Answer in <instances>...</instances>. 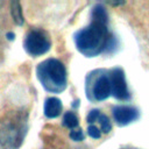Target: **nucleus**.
Instances as JSON below:
<instances>
[{
  "instance_id": "obj_9",
  "label": "nucleus",
  "mask_w": 149,
  "mask_h": 149,
  "mask_svg": "<svg viewBox=\"0 0 149 149\" xmlns=\"http://www.w3.org/2000/svg\"><path fill=\"white\" fill-rule=\"evenodd\" d=\"M10 13H12L13 21H14L16 24H19V26L23 24L24 19H23L21 5H20L19 1H12V2H10Z\"/></svg>"
},
{
  "instance_id": "obj_3",
  "label": "nucleus",
  "mask_w": 149,
  "mask_h": 149,
  "mask_svg": "<svg viewBox=\"0 0 149 149\" xmlns=\"http://www.w3.org/2000/svg\"><path fill=\"white\" fill-rule=\"evenodd\" d=\"M36 74L41 85L51 93H61L66 87V70L58 59L48 58L40 63Z\"/></svg>"
},
{
  "instance_id": "obj_11",
  "label": "nucleus",
  "mask_w": 149,
  "mask_h": 149,
  "mask_svg": "<svg viewBox=\"0 0 149 149\" xmlns=\"http://www.w3.org/2000/svg\"><path fill=\"white\" fill-rule=\"evenodd\" d=\"M98 121H99V123H100V129H101L104 133H109V132H111L112 125H111V122H109V119H108L106 115L100 114V115L98 116Z\"/></svg>"
},
{
  "instance_id": "obj_8",
  "label": "nucleus",
  "mask_w": 149,
  "mask_h": 149,
  "mask_svg": "<svg viewBox=\"0 0 149 149\" xmlns=\"http://www.w3.org/2000/svg\"><path fill=\"white\" fill-rule=\"evenodd\" d=\"M62 112V102L57 98H48L44 104V114L49 119L57 118Z\"/></svg>"
},
{
  "instance_id": "obj_15",
  "label": "nucleus",
  "mask_w": 149,
  "mask_h": 149,
  "mask_svg": "<svg viewBox=\"0 0 149 149\" xmlns=\"http://www.w3.org/2000/svg\"><path fill=\"white\" fill-rule=\"evenodd\" d=\"M7 37H8V40H13L14 38V34L13 33H8L7 34Z\"/></svg>"
},
{
  "instance_id": "obj_5",
  "label": "nucleus",
  "mask_w": 149,
  "mask_h": 149,
  "mask_svg": "<svg viewBox=\"0 0 149 149\" xmlns=\"http://www.w3.org/2000/svg\"><path fill=\"white\" fill-rule=\"evenodd\" d=\"M109 84H111V93L114 98L119 100H126L129 98V92L125 78V72L121 68H115L109 73Z\"/></svg>"
},
{
  "instance_id": "obj_12",
  "label": "nucleus",
  "mask_w": 149,
  "mask_h": 149,
  "mask_svg": "<svg viewBox=\"0 0 149 149\" xmlns=\"http://www.w3.org/2000/svg\"><path fill=\"white\" fill-rule=\"evenodd\" d=\"M87 134H88V136H91L92 139H99V137L101 136L100 129H99L97 126H94V125H90V126H88V128H87Z\"/></svg>"
},
{
  "instance_id": "obj_6",
  "label": "nucleus",
  "mask_w": 149,
  "mask_h": 149,
  "mask_svg": "<svg viewBox=\"0 0 149 149\" xmlns=\"http://www.w3.org/2000/svg\"><path fill=\"white\" fill-rule=\"evenodd\" d=\"M139 116V112L136 108L130 106H116L113 108V118L115 122L120 126H126Z\"/></svg>"
},
{
  "instance_id": "obj_4",
  "label": "nucleus",
  "mask_w": 149,
  "mask_h": 149,
  "mask_svg": "<svg viewBox=\"0 0 149 149\" xmlns=\"http://www.w3.org/2000/svg\"><path fill=\"white\" fill-rule=\"evenodd\" d=\"M23 47L29 55L37 57L45 54L50 49L51 42L43 30L34 29L27 34L23 42Z\"/></svg>"
},
{
  "instance_id": "obj_10",
  "label": "nucleus",
  "mask_w": 149,
  "mask_h": 149,
  "mask_svg": "<svg viewBox=\"0 0 149 149\" xmlns=\"http://www.w3.org/2000/svg\"><path fill=\"white\" fill-rule=\"evenodd\" d=\"M63 125L69 129H72L78 126V118L72 112H66L63 116Z\"/></svg>"
},
{
  "instance_id": "obj_16",
  "label": "nucleus",
  "mask_w": 149,
  "mask_h": 149,
  "mask_svg": "<svg viewBox=\"0 0 149 149\" xmlns=\"http://www.w3.org/2000/svg\"><path fill=\"white\" fill-rule=\"evenodd\" d=\"M122 149H133V148H122Z\"/></svg>"
},
{
  "instance_id": "obj_7",
  "label": "nucleus",
  "mask_w": 149,
  "mask_h": 149,
  "mask_svg": "<svg viewBox=\"0 0 149 149\" xmlns=\"http://www.w3.org/2000/svg\"><path fill=\"white\" fill-rule=\"evenodd\" d=\"M92 93L95 100L101 101L105 100L109 97L111 94V84H109V79L107 76H101L99 77L92 88Z\"/></svg>"
},
{
  "instance_id": "obj_14",
  "label": "nucleus",
  "mask_w": 149,
  "mask_h": 149,
  "mask_svg": "<svg viewBox=\"0 0 149 149\" xmlns=\"http://www.w3.org/2000/svg\"><path fill=\"white\" fill-rule=\"evenodd\" d=\"M100 115L99 111L98 109H92L91 112H88V115H87V122L88 123H93L95 120H98V116Z\"/></svg>"
},
{
  "instance_id": "obj_1",
  "label": "nucleus",
  "mask_w": 149,
  "mask_h": 149,
  "mask_svg": "<svg viewBox=\"0 0 149 149\" xmlns=\"http://www.w3.org/2000/svg\"><path fill=\"white\" fill-rule=\"evenodd\" d=\"M28 129V115L12 111L0 119V149H19Z\"/></svg>"
},
{
  "instance_id": "obj_13",
  "label": "nucleus",
  "mask_w": 149,
  "mask_h": 149,
  "mask_svg": "<svg viewBox=\"0 0 149 149\" xmlns=\"http://www.w3.org/2000/svg\"><path fill=\"white\" fill-rule=\"evenodd\" d=\"M70 137L73 141H81L84 140V133L80 129H76V130H71L70 132Z\"/></svg>"
},
{
  "instance_id": "obj_2",
  "label": "nucleus",
  "mask_w": 149,
  "mask_h": 149,
  "mask_svg": "<svg viewBox=\"0 0 149 149\" xmlns=\"http://www.w3.org/2000/svg\"><path fill=\"white\" fill-rule=\"evenodd\" d=\"M77 49L87 57L99 55L108 44L107 24L91 21V24L80 29L74 35Z\"/></svg>"
}]
</instances>
